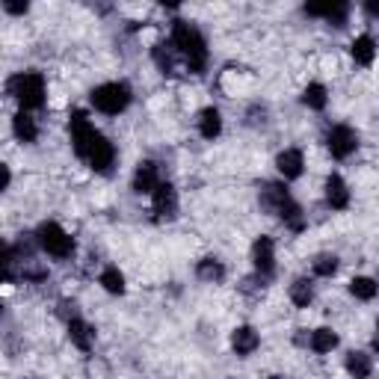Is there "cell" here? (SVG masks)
Here are the masks:
<instances>
[{"label": "cell", "instance_id": "cell-13", "mask_svg": "<svg viewBox=\"0 0 379 379\" xmlns=\"http://www.w3.org/2000/svg\"><path fill=\"white\" fill-rule=\"evenodd\" d=\"M69 338H72V344H74L77 350L89 353L92 350V341H95V329L89 323H84L80 317H74V320H69Z\"/></svg>", "mask_w": 379, "mask_h": 379}, {"label": "cell", "instance_id": "cell-3", "mask_svg": "<svg viewBox=\"0 0 379 379\" xmlns=\"http://www.w3.org/2000/svg\"><path fill=\"white\" fill-rule=\"evenodd\" d=\"M92 104H95V110L107 113V116H119L130 104V86L128 84H101L98 89H92Z\"/></svg>", "mask_w": 379, "mask_h": 379}, {"label": "cell", "instance_id": "cell-29", "mask_svg": "<svg viewBox=\"0 0 379 379\" xmlns=\"http://www.w3.org/2000/svg\"><path fill=\"white\" fill-rule=\"evenodd\" d=\"M365 9H368V15H373V18H379V4H376V0H368V4H365Z\"/></svg>", "mask_w": 379, "mask_h": 379}, {"label": "cell", "instance_id": "cell-11", "mask_svg": "<svg viewBox=\"0 0 379 379\" xmlns=\"http://www.w3.org/2000/svg\"><path fill=\"white\" fill-rule=\"evenodd\" d=\"M326 202L332 205L335 210H344L350 205V190H347V184H344L341 175H329L326 178Z\"/></svg>", "mask_w": 379, "mask_h": 379}, {"label": "cell", "instance_id": "cell-33", "mask_svg": "<svg viewBox=\"0 0 379 379\" xmlns=\"http://www.w3.org/2000/svg\"><path fill=\"white\" fill-rule=\"evenodd\" d=\"M376 332H379V323H376Z\"/></svg>", "mask_w": 379, "mask_h": 379}, {"label": "cell", "instance_id": "cell-8", "mask_svg": "<svg viewBox=\"0 0 379 379\" xmlns=\"http://www.w3.org/2000/svg\"><path fill=\"white\" fill-rule=\"evenodd\" d=\"M252 261H255V270L258 276H273L276 270V246H273V237L261 234L252 246Z\"/></svg>", "mask_w": 379, "mask_h": 379}, {"label": "cell", "instance_id": "cell-12", "mask_svg": "<svg viewBox=\"0 0 379 379\" xmlns=\"http://www.w3.org/2000/svg\"><path fill=\"white\" fill-rule=\"evenodd\" d=\"M157 166L152 160H142L140 166H137V172H134V190L137 193H154L157 190Z\"/></svg>", "mask_w": 379, "mask_h": 379}, {"label": "cell", "instance_id": "cell-4", "mask_svg": "<svg viewBox=\"0 0 379 379\" xmlns=\"http://www.w3.org/2000/svg\"><path fill=\"white\" fill-rule=\"evenodd\" d=\"M39 246L54 258H72L74 255V240L65 234L57 222H42L39 225Z\"/></svg>", "mask_w": 379, "mask_h": 379}, {"label": "cell", "instance_id": "cell-23", "mask_svg": "<svg viewBox=\"0 0 379 379\" xmlns=\"http://www.w3.org/2000/svg\"><path fill=\"white\" fill-rule=\"evenodd\" d=\"M290 300H293V305L308 308V302L315 300V290H311V282H308V278H296V282L290 285Z\"/></svg>", "mask_w": 379, "mask_h": 379}, {"label": "cell", "instance_id": "cell-14", "mask_svg": "<svg viewBox=\"0 0 379 379\" xmlns=\"http://www.w3.org/2000/svg\"><path fill=\"white\" fill-rule=\"evenodd\" d=\"M232 347L237 356H249L258 350V332L252 326H237L234 335H232Z\"/></svg>", "mask_w": 379, "mask_h": 379}, {"label": "cell", "instance_id": "cell-21", "mask_svg": "<svg viewBox=\"0 0 379 379\" xmlns=\"http://www.w3.org/2000/svg\"><path fill=\"white\" fill-rule=\"evenodd\" d=\"M196 273H199L202 282H222L225 278V267L217 258H202L199 267H196Z\"/></svg>", "mask_w": 379, "mask_h": 379}, {"label": "cell", "instance_id": "cell-26", "mask_svg": "<svg viewBox=\"0 0 379 379\" xmlns=\"http://www.w3.org/2000/svg\"><path fill=\"white\" fill-rule=\"evenodd\" d=\"M154 62L163 74H172V69H175V57H172V51H166V45H154Z\"/></svg>", "mask_w": 379, "mask_h": 379}, {"label": "cell", "instance_id": "cell-30", "mask_svg": "<svg viewBox=\"0 0 379 379\" xmlns=\"http://www.w3.org/2000/svg\"><path fill=\"white\" fill-rule=\"evenodd\" d=\"M9 178H12V175H9V166H4V190L9 187Z\"/></svg>", "mask_w": 379, "mask_h": 379}, {"label": "cell", "instance_id": "cell-22", "mask_svg": "<svg viewBox=\"0 0 379 379\" xmlns=\"http://www.w3.org/2000/svg\"><path fill=\"white\" fill-rule=\"evenodd\" d=\"M376 282H373V278H368V276H356L353 278V282H350V293L356 296V300H373V296H376Z\"/></svg>", "mask_w": 379, "mask_h": 379}, {"label": "cell", "instance_id": "cell-2", "mask_svg": "<svg viewBox=\"0 0 379 379\" xmlns=\"http://www.w3.org/2000/svg\"><path fill=\"white\" fill-rule=\"evenodd\" d=\"M9 95L18 98L24 110H36L45 104V77L39 72H21L6 84Z\"/></svg>", "mask_w": 379, "mask_h": 379}, {"label": "cell", "instance_id": "cell-15", "mask_svg": "<svg viewBox=\"0 0 379 379\" xmlns=\"http://www.w3.org/2000/svg\"><path fill=\"white\" fill-rule=\"evenodd\" d=\"M199 130H202V137L205 140H217L220 137V130H222V116H220V110L217 107H205L199 113Z\"/></svg>", "mask_w": 379, "mask_h": 379}, {"label": "cell", "instance_id": "cell-28", "mask_svg": "<svg viewBox=\"0 0 379 379\" xmlns=\"http://www.w3.org/2000/svg\"><path fill=\"white\" fill-rule=\"evenodd\" d=\"M6 12H12V15H24L27 12V4H9V0H6Z\"/></svg>", "mask_w": 379, "mask_h": 379}, {"label": "cell", "instance_id": "cell-25", "mask_svg": "<svg viewBox=\"0 0 379 379\" xmlns=\"http://www.w3.org/2000/svg\"><path fill=\"white\" fill-rule=\"evenodd\" d=\"M101 285H104L107 293H125V276L116 267H107L101 273Z\"/></svg>", "mask_w": 379, "mask_h": 379}, {"label": "cell", "instance_id": "cell-18", "mask_svg": "<svg viewBox=\"0 0 379 379\" xmlns=\"http://www.w3.org/2000/svg\"><path fill=\"white\" fill-rule=\"evenodd\" d=\"M347 370H350V376L353 379H368L370 376V370H373V365H370V356H365V353H358V350H353V353H347Z\"/></svg>", "mask_w": 379, "mask_h": 379}, {"label": "cell", "instance_id": "cell-10", "mask_svg": "<svg viewBox=\"0 0 379 379\" xmlns=\"http://www.w3.org/2000/svg\"><path fill=\"white\" fill-rule=\"evenodd\" d=\"M276 166H278V172H282L288 181L300 178L302 175V166H305L302 152H300V148H288V152H282V154L276 157Z\"/></svg>", "mask_w": 379, "mask_h": 379}, {"label": "cell", "instance_id": "cell-27", "mask_svg": "<svg viewBox=\"0 0 379 379\" xmlns=\"http://www.w3.org/2000/svg\"><path fill=\"white\" fill-rule=\"evenodd\" d=\"M315 273L329 278V276H335L338 273V258L335 255H317L315 258Z\"/></svg>", "mask_w": 379, "mask_h": 379}, {"label": "cell", "instance_id": "cell-9", "mask_svg": "<svg viewBox=\"0 0 379 379\" xmlns=\"http://www.w3.org/2000/svg\"><path fill=\"white\" fill-rule=\"evenodd\" d=\"M113 157H116V148H113V142L107 137H98L95 145H92V152H89V157H86V163L95 172H107L113 166Z\"/></svg>", "mask_w": 379, "mask_h": 379}, {"label": "cell", "instance_id": "cell-32", "mask_svg": "<svg viewBox=\"0 0 379 379\" xmlns=\"http://www.w3.org/2000/svg\"><path fill=\"white\" fill-rule=\"evenodd\" d=\"M267 379H282V376H267Z\"/></svg>", "mask_w": 379, "mask_h": 379}, {"label": "cell", "instance_id": "cell-31", "mask_svg": "<svg viewBox=\"0 0 379 379\" xmlns=\"http://www.w3.org/2000/svg\"><path fill=\"white\" fill-rule=\"evenodd\" d=\"M373 350H376V353H379V335H376V338H373Z\"/></svg>", "mask_w": 379, "mask_h": 379}, {"label": "cell", "instance_id": "cell-20", "mask_svg": "<svg viewBox=\"0 0 379 379\" xmlns=\"http://www.w3.org/2000/svg\"><path fill=\"white\" fill-rule=\"evenodd\" d=\"M338 347V335L332 332V329H315V332H311V350L315 353H332Z\"/></svg>", "mask_w": 379, "mask_h": 379}, {"label": "cell", "instance_id": "cell-5", "mask_svg": "<svg viewBox=\"0 0 379 379\" xmlns=\"http://www.w3.org/2000/svg\"><path fill=\"white\" fill-rule=\"evenodd\" d=\"M69 128H72V142H74V152H77V157H89V152H92V145H95V140L101 137L98 130L92 128V122H89V116L84 110H74L72 113V122H69Z\"/></svg>", "mask_w": 379, "mask_h": 379}, {"label": "cell", "instance_id": "cell-6", "mask_svg": "<svg viewBox=\"0 0 379 379\" xmlns=\"http://www.w3.org/2000/svg\"><path fill=\"white\" fill-rule=\"evenodd\" d=\"M326 145H329V152H332V157L344 160V157H350V154L356 152L358 137H356V130H353V128H347V125H335V128L326 134Z\"/></svg>", "mask_w": 379, "mask_h": 379}, {"label": "cell", "instance_id": "cell-19", "mask_svg": "<svg viewBox=\"0 0 379 379\" xmlns=\"http://www.w3.org/2000/svg\"><path fill=\"white\" fill-rule=\"evenodd\" d=\"M12 130H15V137L24 140V142H33V140L39 137L36 122H33L24 110H21V113H15V119H12Z\"/></svg>", "mask_w": 379, "mask_h": 379}, {"label": "cell", "instance_id": "cell-24", "mask_svg": "<svg viewBox=\"0 0 379 379\" xmlns=\"http://www.w3.org/2000/svg\"><path fill=\"white\" fill-rule=\"evenodd\" d=\"M302 101L311 110H323L326 107V86L323 84H308L305 92H302Z\"/></svg>", "mask_w": 379, "mask_h": 379}, {"label": "cell", "instance_id": "cell-1", "mask_svg": "<svg viewBox=\"0 0 379 379\" xmlns=\"http://www.w3.org/2000/svg\"><path fill=\"white\" fill-rule=\"evenodd\" d=\"M172 45L178 47L181 54H184L190 72H196V74L205 72V65H208V45H205V39H202V33L196 30L193 24L175 21V24H172Z\"/></svg>", "mask_w": 379, "mask_h": 379}, {"label": "cell", "instance_id": "cell-16", "mask_svg": "<svg viewBox=\"0 0 379 379\" xmlns=\"http://www.w3.org/2000/svg\"><path fill=\"white\" fill-rule=\"evenodd\" d=\"M350 54H353V60L358 62V65H370L373 62V57H376V42H373V36H356L353 39V45H350Z\"/></svg>", "mask_w": 379, "mask_h": 379}, {"label": "cell", "instance_id": "cell-7", "mask_svg": "<svg viewBox=\"0 0 379 379\" xmlns=\"http://www.w3.org/2000/svg\"><path fill=\"white\" fill-rule=\"evenodd\" d=\"M152 208H154V213L160 220H172L175 213H178V193H175V187L172 184H157V190L152 193Z\"/></svg>", "mask_w": 379, "mask_h": 379}, {"label": "cell", "instance_id": "cell-17", "mask_svg": "<svg viewBox=\"0 0 379 379\" xmlns=\"http://www.w3.org/2000/svg\"><path fill=\"white\" fill-rule=\"evenodd\" d=\"M285 202H290V193L282 184H267V187L261 190V205L267 208V210L278 213V208H282Z\"/></svg>", "mask_w": 379, "mask_h": 379}]
</instances>
